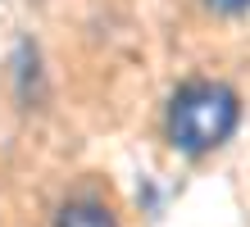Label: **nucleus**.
<instances>
[{"label": "nucleus", "instance_id": "1", "mask_svg": "<svg viewBox=\"0 0 250 227\" xmlns=\"http://www.w3.org/2000/svg\"><path fill=\"white\" fill-rule=\"evenodd\" d=\"M241 118L237 91L223 82H187L178 96L168 100V141L187 150V155H205V150L223 145Z\"/></svg>", "mask_w": 250, "mask_h": 227}, {"label": "nucleus", "instance_id": "2", "mask_svg": "<svg viewBox=\"0 0 250 227\" xmlns=\"http://www.w3.org/2000/svg\"><path fill=\"white\" fill-rule=\"evenodd\" d=\"M55 227H119V223H114V214H109L105 205H96V200H73V205L60 209Z\"/></svg>", "mask_w": 250, "mask_h": 227}, {"label": "nucleus", "instance_id": "3", "mask_svg": "<svg viewBox=\"0 0 250 227\" xmlns=\"http://www.w3.org/2000/svg\"><path fill=\"white\" fill-rule=\"evenodd\" d=\"M205 5H209V9H218V14H241L250 0H205Z\"/></svg>", "mask_w": 250, "mask_h": 227}]
</instances>
